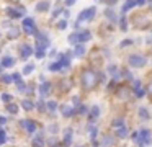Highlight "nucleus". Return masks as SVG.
<instances>
[{
	"label": "nucleus",
	"mask_w": 152,
	"mask_h": 147,
	"mask_svg": "<svg viewBox=\"0 0 152 147\" xmlns=\"http://www.w3.org/2000/svg\"><path fill=\"white\" fill-rule=\"evenodd\" d=\"M80 80H82V87L85 88V90H92L96 85V74L93 70H83Z\"/></svg>",
	"instance_id": "obj_1"
},
{
	"label": "nucleus",
	"mask_w": 152,
	"mask_h": 147,
	"mask_svg": "<svg viewBox=\"0 0 152 147\" xmlns=\"http://www.w3.org/2000/svg\"><path fill=\"white\" fill-rule=\"evenodd\" d=\"M132 23H134L136 28H147V26H149V20L145 18L144 15L132 16Z\"/></svg>",
	"instance_id": "obj_2"
},
{
	"label": "nucleus",
	"mask_w": 152,
	"mask_h": 147,
	"mask_svg": "<svg viewBox=\"0 0 152 147\" xmlns=\"http://www.w3.org/2000/svg\"><path fill=\"white\" fill-rule=\"evenodd\" d=\"M23 28L28 34H34V33H36V26H34L33 18H25L23 20Z\"/></svg>",
	"instance_id": "obj_3"
},
{
	"label": "nucleus",
	"mask_w": 152,
	"mask_h": 147,
	"mask_svg": "<svg viewBox=\"0 0 152 147\" xmlns=\"http://www.w3.org/2000/svg\"><path fill=\"white\" fill-rule=\"evenodd\" d=\"M129 64L132 65V67H142V65L145 64V57H142V56L139 54H134L129 57Z\"/></svg>",
	"instance_id": "obj_4"
},
{
	"label": "nucleus",
	"mask_w": 152,
	"mask_h": 147,
	"mask_svg": "<svg viewBox=\"0 0 152 147\" xmlns=\"http://www.w3.org/2000/svg\"><path fill=\"white\" fill-rule=\"evenodd\" d=\"M95 12H96V10H95V7L83 10V12L79 15V20H80V21H83V20H92L93 16H95Z\"/></svg>",
	"instance_id": "obj_5"
},
{
	"label": "nucleus",
	"mask_w": 152,
	"mask_h": 147,
	"mask_svg": "<svg viewBox=\"0 0 152 147\" xmlns=\"http://www.w3.org/2000/svg\"><path fill=\"white\" fill-rule=\"evenodd\" d=\"M7 13L12 16V18H20L21 13H25V8H21V7H18V10H15V8H7Z\"/></svg>",
	"instance_id": "obj_6"
},
{
	"label": "nucleus",
	"mask_w": 152,
	"mask_h": 147,
	"mask_svg": "<svg viewBox=\"0 0 152 147\" xmlns=\"http://www.w3.org/2000/svg\"><path fill=\"white\" fill-rule=\"evenodd\" d=\"M21 126H23L25 129L28 131V132H33V131L36 129V123H34V121H30V119L21 121Z\"/></svg>",
	"instance_id": "obj_7"
},
{
	"label": "nucleus",
	"mask_w": 152,
	"mask_h": 147,
	"mask_svg": "<svg viewBox=\"0 0 152 147\" xmlns=\"http://www.w3.org/2000/svg\"><path fill=\"white\" fill-rule=\"evenodd\" d=\"M20 52H21V57H23V59H28L31 56V52H33V49L30 48V44H23Z\"/></svg>",
	"instance_id": "obj_8"
},
{
	"label": "nucleus",
	"mask_w": 152,
	"mask_h": 147,
	"mask_svg": "<svg viewBox=\"0 0 152 147\" xmlns=\"http://www.w3.org/2000/svg\"><path fill=\"white\" fill-rule=\"evenodd\" d=\"M129 95H131V91H129V88H126V87H121L118 90V97L123 98V100H128Z\"/></svg>",
	"instance_id": "obj_9"
},
{
	"label": "nucleus",
	"mask_w": 152,
	"mask_h": 147,
	"mask_svg": "<svg viewBox=\"0 0 152 147\" xmlns=\"http://www.w3.org/2000/svg\"><path fill=\"white\" fill-rule=\"evenodd\" d=\"M49 90H51V83H43L39 87V93H41V97H48V93H49Z\"/></svg>",
	"instance_id": "obj_10"
},
{
	"label": "nucleus",
	"mask_w": 152,
	"mask_h": 147,
	"mask_svg": "<svg viewBox=\"0 0 152 147\" xmlns=\"http://www.w3.org/2000/svg\"><path fill=\"white\" fill-rule=\"evenodd\" d=\"M134 88H136V95H137V98L144 97V90L141 88V82H134Z\"/></svg>",
	"instance_id": "obj_11"
},
{
	"label": "nucleus",
	"mask_w": 152,
	"mask_h": 147,
	"mask_svg": "<svg viewBox=\"0 0 152 147\" xmlns=\"http://www.w3.org/2000/svg\"><path fill=\"white\" fill-rule=\"evenodd\" d=\"M90 38H92V34H90L88 31H82V33H79V39H80V42H85V41H88Z\"/></svg>",
	"instance_id": "obj_12"
},
{
	"label": "nucleus",
	"mask_w": 152,
	"mask_h": 147,
	"mask_svg": "<svg viewBox=\"0 0 152 147\" xmlns=\"http://www.w3.org/2000/svg\"><path fill=\"white\" fill-rule=\"evenodd\" d=\"M44 140H43V134H39L38 137H34L33 139V147H43Z\"/></svg>",
	"instance_id": "obj_13"
},
{
	"label": "nucleus",
	"mask_w": 152,
	"mask_h": 147,
	"mask_svg": "<svg viewBox=\"0 0 152 147\" xmlns=\"http://www.w3.org/2000/svg\"><path fill=\"white\" fill-rule=\"evenodd\" d=\"M18 34H20V31H18V28H10V29H8V38H10V39H15V38H18Z\"/></svg>",
	"instance_id": "obj_14"
},
{
	"label": "nucleus",
	"mask_w": 152,
	"mask_h": 147,
	"mask_svg": "<svg viewBox=\"0 0 152 147\" xmlns=\"http://www.w3.org/2000/svg\"><path fill=\"white\" fill-rule=\"evenodd\" d=\"M38 12H46V10H49V2H41L39 5L36 7Z\"/></svg>",
	"instance_id": "obj_15"
},
{
	"label": "nucleus",
	"mask_w": 152,
	"mask_h": 147,
	"mask_svg": "<svg viewBox=\"0 0 152 147\" xmlns=\"http://www.w3.org/2000/svg\"><path fill=\"white\" fill-rule=\"evenodd\" d=\"M13 64H15V61L12 57H4V61H2V65H4V67H12Z\"/></svg>",
	"instance_id": "obj_16"
},
{
	"label": "nucleus",
	"mask_w": 152,
	"mask_h": 147,
	"mask_svg": "<svg viewBox=\"0 0 152 147\" xmlns=\"http://www.w3.org/2000/svg\"><path fill=\"white\" fill-rule=\"evenodd\" d=\"M141 140H142V142H149V140H151V132H149V131H142V132H141Z\"/></svg>",
	"instance_id": "obj_17"
},
{
	"label": "nucleus",
	"mask_w": 152,
	"mask_h": 147,
	"mask_svg": "<svg viewBox=\"0 0 152 147\" xmlns=\"http://www.w3.org/2000/svg\"><path fill=\"white\" fill-rule=\"evenodd\" d=\"M72 113H74V111H72V108H70L69 105H64V106H62V114H64V116H70Z\"/></svg>",
	"instance_id": "obj_18"
},
{
	"label": "nucleus",
	"mask_w": 152,
	"mask_h": 147,
	"mask_svg": "<svg viewBox=\"0 0 152 147\" xmlns=\"http://www.w3.org/2000/svg\"><path fill=\"white\" fill-rule=\"evenodd\" d=\"M7 110H8V113H12V114H17V113H18V106H17V105H13V103L8 105Z\"/></svg>",
	"instance_id": "obj_19"
},
{
	"label": "nucleus",
	"mask_w": 152,
	"mask_h": 147,
	"mask_svg": "<svg viewBox=\"0 0 152 147\" xmlns=\"http://www.w3.org/2000/svg\"><path fill=\"white\" fill-rule=\"evenodd\" d=\"M70 140H72V131L67 129V131H66V137H64V142H66V144H70Z\"/></svg>",
	"instance_id": "obj_20"
},
{
	"label": "nucleus",
	"mask_w": 152,
	"mask_h": 147,
	"mask_svg": "<svg viewBox=\"0 0 152 147\" xmlns=\"http://www.w3.org/2000/svg\"><path fill=\"white\" fill-rule=\"evenodd\" d=\"M36 57H38V59H43V57H44V48L36 46Z\"/></svg>",
	"instance_id": "obj_21"
},
{
	"label": "nucleus",
	"mask_w": 152,
	"mask_h": 147,
	"mask_svg": "<svg viewBox=\"0 0 152 147\" xmlns=\"http://www.w3.org/2000/svg\"><path fill=\"white\" fill-rule=\"evenodd\" d=\"M134 5H136L134 0H128V3H126V5L123 7V12H128V10H129V8H132Z\"/></svg>",
	"instance_id": "obj_22"
},
{
	"label": "nucleus",
	"mask_w": 152,
	"mask_h": 147,
	"mask_svg": "<svg viewBox=\"0 0 152 147\" xmlns=\"http://www.w3.org/2000/svg\"><path fill=\"white\" fill-rule=\"evenodd\" d=\"M69 42H72V44H75V42H80L79 34H70V36H69Z\"/></svg>",
	"instance_id": "obj_23"
},
{
	"label": "nucleus",
	"mask_w": 152,
	"mask_h": 147,
	"mask_svg": "<svg viewBox=\"0 0 152 147\" xmlns=\"http://www.w3.org/2000/svg\"><path fill=\"white\" fill-rule=\"evenodd\" d=\"M105 15L108 16V18L111 20V21H115V20H116V15L113 13V10H106V12H105Z\"/></svg>",
	"instance_id": "obj_24"
},
{
	"label": "nucleus",
	"mask_w": 152,
	"mask_h": 147,
	"mask_svg": "<svg viewBox=\"0 0 152 147\" xmlns=\"http://www.w3.org/2000/svg\"><path fill=\"white\" fill-rule=\"evenodd\" d=\"M61 90H67V88H70V80H62L61 82Z\"/></svg>",
	"instance_id": "obj_25"
},
{
	"label": "nucleus",
	"mask_w": 152,
	"mask_h": 147,
	"mask_svg": "<svg viewBox=\"0 0 152 147\" xmlns=\"http://www.w3.org/2000/svg\"><path fill=\"white\" fill-rule=\"evenodd\" d=\"M83 52H85V48H83L82 44H80V46H77V48H75V56H82Z\"/></svg>",
	"instance_id": "obj_26"
},
{
	"label": "nucleus",
	"mask_w": 152,
	"mask_h": 147,
	"mask_svg": "<svg viewBox=\"0 0 152 147\" xmlns=\"http://www.w3.org/2000/svg\"><path fill=\"white\" fill-rule=\"evenodd\" d=\"M33 69H34V65H33V64H28L26 67L23 69V74H26V75H28V74H31V72H33Z\"/></svg>",
	"instance_id": "obj_27"
},
{
	"label": "nucleus",
	"mask_w": 152,
	"mask_h": 147,
	"mask_svg": "<svg viewBox=\"0 0 152 147\" xmlns=\"http://www.w3.org/2000/svg\"><path fill=\"white\" fill-rule=\"evenodd\" d=\"M23 108L25 110H33V103H31L30 100H25L23 101Z\"/></svg>",
	"instance_id": "obj_28"
},
{
	"label": "nucleus",
	"mask_w": 152,
	"mask_h": 147,
	"mask_svg": "<svg viewBox=\"0 0 152 147\" xmlns=\"http://www.w3.org/2000/svg\"><path fill=\"white\" fill-rule=\"evenodd\" d=\"M126 134H128V129L121 126V129L118 131V137H126Z\"/></svg>",
	"instance_id": "obj_29"
},
{
	"label": "nucleus",
	"mask_w": 152,
	"mask_h": 147,
	"mask_svg": "<svg viewBox=\"0 0 152 147\" xmlns=\"http://www.w3.org/2000/svg\"><path fill=\"white\" fill-rule=\"evenodd\" d=\"M5 140H7V137H5V131L0 129V146H2V144H5Z\"/></svg>",
	"instance_id": "obj_30"
},
{
	"label": "nucleus",
	"mask_w": 152,
	"mask_h": 147,
	"mask_svg": "<svg viewBox=\"0 0 152 147\" xmlns=\"http://www.w3.org/2000/svg\"><path fill=\"white\" fill-rule=\"evenodd\" d=\"M139 114H141V118H149V113H147V110H145V108H141V110H139Z\"/></svg>",
	"instance_id": "obj_31"
},
{
	"label": "nucleus",
	"mask_w": 152,
	"mask_h": 147,
	"mask_svg": "<svg viewBox=\"0 0 152 147\" xmlns=\"http://www.w3.org/2000/svg\"><path fill=\"white\" fill-rule=\"evenodd\" d=\"M48 108H49L51 111H54L57 108V103H56V101H49V103H48Z\"/></svg>",
	"instance_id": "obj_32"
},
{
	"label": "nucleus",
	"mask_w": 152,
	"mask_h": 147,
	"mask_svg": "<svg viewBox=\"0 0 152 147\" xmlns=\"http://www.w3.org/2000/svg\"><path fill=\"white\" fill-rule=\"evenodd\" d=\"M12 78L13 77H10V75H4V77H2V82H4V83H10Z\"/></svg>",
	"instance_id": "obj_33"
},
{
	"label": "nucleus",
	"mask_w": 152,
	"mask_h": 147,
	"mask_svg": "<svg viewBox=\"0 0 152 147\" xmlns=\"http://www.w3.org/2000/svg\"><path fill=\"white\" fill-rule=\"evenodd\" d=\"M119 25H121V29L123 31H126V28H128V25H126V20L121 18V21H119Z\"/></svg>",
	"instance_id": "obj_34"
},
{
	"label": "nucleus",
	"mask_w": 152,
	"mask_h": 147,
	"mask_svg": "<svg viewBox=\"0 0 152 147\" xmlns=\"http://www.w3.org/2000/svg\"><path fill=\"white\" fill-rule=\"evenodd\" d=\"M2 100L7 101V103H8V101H12V97H10L8 93H4V95H2Z\"/></svg>",
	"instance_id": "obj_35"
},
{
	"label": "nucleus",
	"mask_w": 152,
	"mask_h": 147,
	"mask_svg": "<svg viewBox=\"0 0 152 147\" xmlns=\"http://www.w3.org/2000/svg\"><path fill=\"white\" fill-rule=\"evenodd\" d=\"M66 25H67L66 21H61V23H57V28H59V29H64V28H66Z\"/></svg>",
	"instance_id": "obj_36"
},
{
	"label": "nucleus",
	"mask_w": 152,
	"mask_h": 147,
	"mask_svg": "<svg viewBox=\"0 0 152 147\" xmlns=\"http://www.w3.org/2000/svg\"><path fill=\"white\" fill-rule=\"evenodd\" d=\"M131 42H132L131 39H126V41H123V42H121V46H123V48H126V46H129Z\"/></svg>",
	"instance_id": "obj_37"
},
{
	"label": "nucleus",
	"mask_w": 152,
	"mask_h": 147,
	"mask_svg": "<svg viewBox=\"0 0 152 147\" xmlns=\"http://www.w3.org/2000/svg\"><path fill=\"white\" fill-rule=\"evenodd\" d=\"M98 114H100L98 108H93V111H92V116H98Z\"/></svg>",
	"instance_id": "obj_38"
},
{
	"label": "nucleus",
	"mask_w": 152,
	"mask_h": 147,
	"mask_svg": "<svg viewBox=\"0 0 152 147\" xmlns=\"http://www.w3.org/2000/svg\"><path fill=\"white\" fill-rule=\"evenodd\" d=\"M113 124H115V126H123V121L116 119V121H115V123H113Z\"/></svg>",
	"instance_id": "obj_39"
},
{
	"label": "nucleus",
	"mask_w": 152,
	"mask_h": 147,
	"mask_svg": "<svg viewBox=\"0 0 152 147\" xmlns=\"http://www.w3.org/2000/svg\"><path fill=\"white\" fill-rule=\"evenodd\" d=\"M5 123H7V119H5V118L4 116H0V124H2V126H4V124Z\"/></svg>",
	"instance_id": "obj_40"
},
{
	"label": "nucleus",
	"mask_w": 152,
	"mask_h": 147,
	"mask_svg": "<svg viewBox=\"0 0 152 147\" xmlns=\"http://www.w3.org/2000/svg\"><path fill=\"white\" fill-rule=\"evenodd\" d=\"M13 80L20 82V74H15V75H13Z\"/></svg>",
	"instance_id": "obj_41"
},
{
	"label": "nucleus",
	"mask_w": 152,
	"mask_h": 147,
	"mask_svg": "<svg viewBox=\"0 0 152 147\" xmlns=\"http://www.w3.org/2000/svg\"><path fill=\"white\" fill-rule=\"evenodd\" d=\"M85 111H87L85 106H80V108H79V113H85Z\"/></svg>",
	"instance_id": "obj_42"
},
{
	"label": "nucleus",
	"mask_w": 152,
	"mask_h": 147,
	"mask_svg": "<svg viewBox=\"0 0 152 147\" xmlns=\"http://www.w3.org/2000/svg\"><path fill=\"white\" fill-rule=\"evenodd\" d=\"M144 2H145V0H136V3H137V5H142Z\"/></svg>",
	"instance_id": "obj_43"
},
{
	"label": "nucleus",
	"mask_w": 152,
	"mask_h": 147,
	"mask_svg": "<svg viewBox=\"0 0 152 147\" xmlns=\"http://www.w3.org/2000/svg\"><path fill=\"white\" fill-rule=\"evenodd\" d=\"M116 3V0H108V5H115Z\"/></svg>",
	"instance_id": "obj_44"
},
{
	"label": "nucleus",
	"mask_w": 152,
	"mask_h": 147,
	"mask_svg": "<svg viewBox=\"0 0 152 147\" xmlns=\"http://www.w3.org/2000/svg\"><path fill=\"white\" fill-rule=\"evenodd\" d=\"M74 2H75V0H67V5H72Z\"/></svg>",
	"instance_id": "obj_45"
},
{
	"label": "nucleus",
	"mask_w": 152,
	"mask_h": 147,
	"mask_svg": "<svg viewBox=\"0 0 152 147\" xmlns=\"http://www.w3.org/2000/svg\"><path fill=\"white\" fill-rule=\"evenodd\" d=\"M149 91H152V85H151V88H149Z\"/></svg>",
	"instance_id": "obj_46"
}]
</instances>
